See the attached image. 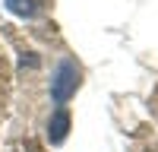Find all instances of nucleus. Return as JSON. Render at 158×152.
I'll list each match as a JSON object with an SVG mask.
<instances>
[{
	"instance_id": "f257e3e1",
	"label": "nucleus",
	"mask_w": 158,
	"mask_h": 152,
	"mask_svg": "<svg viewBox=\"0 0 158 152\" xmlns=\"http://www.w3.org/2000/svg\"><path fill=\"white\" fill-rule=\"evenodd\" d=\"M76 86H79V67L73 60H63L57 73H54V82H51V95H54L57 105H63L73 92H76Z\"/></svg>"
},
{
	"instance_id": "f03ea898",
	"label": "nucleus",
	"mask_w": 158,
	"mask_h": 152,
	"mask_svg": "<svg viewBox=\"0 0 158 152\" xmlns=\"http://www.w3.org/2000/svg\"><path fill=\"white\" fill-rule=\"evenodd\" d=\"M48 127H51V139H54V143H60V139L67 136V127H70V114L63 111V108H57Z\"/></svg>"
},
{
	"instance_id": "7ed1b4c3",
	"label": "nucleus",
	"mask_w": 158,
	"mask_h": 152,
	"mask_svg": "<svg viewBox=\"0 0 158 152\" xmlns=\"http://www.w3.org/2000/svg\"><path fill=\"white\" fill-rule=\"evenodd\" d=\"M6 95H10V70H6V60L0 54V114L6 108Z\"/></svg>"
},
{
	"instance_id": "20e7f679",
	"label": "nucleus",
	"mask_w": 158,
	"mask_h": 152,
	"mask_svg": "<svg viewBox=\"0 0 158 152\" xmlns=\"http://www.w3.org/2000/svg\"><path fill=\"white\" fill-rule=\"evenodd\" d=\"M146 152H158V143H149V146H146Z\"/></svg>"
}]
</instances>
